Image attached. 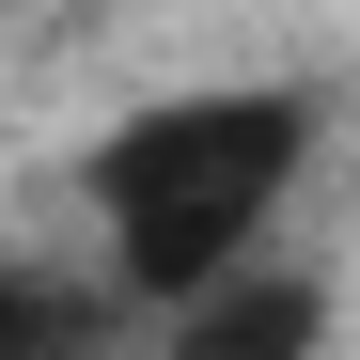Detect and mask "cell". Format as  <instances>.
Here are the masks:
<instances>
[{"mask_svg":"<svg viewBox=\"0 0 360 360\" xmlns=\"http://www.w3.org/2000/svg\"><path fill=\"white\" fill-rule=\"evenodd\" d=\"M32 345H47V329H16V314H0V360H32Z\"/></svg>","mask_w":360,"mask_h":360,"instance_id":"cell-3","label":"cell"},{"mask_svg":"<svg viewBox=\"0 0 360 360\" xmlns=\"http://www.w3.org/2000/svg\"><path fill=\"white\" fill-rule=\"evenodd\" d=\"M172 360H314V297H297V282H235V297L188 314Z\"/></svg>","mask_w":360,"mask_h":360,"instance_id":"cell-2","label":"cell"},{"mask_svg":"<svg viewBox=\"0 0 360 360\" xmlns=\"http://www.w3.org/2000/svg\"><path fill=\"white\" fill-rule=\"evenodd\" d=\"M282 110H157V126L110 157V219H126V266L157 282V297H204L219 266H235V235L266 219V188H282Z\"/></svg>","mask_w":360,"mask_h":360,"instance_id":"cell-1","label":"cell"}]
</instances>
